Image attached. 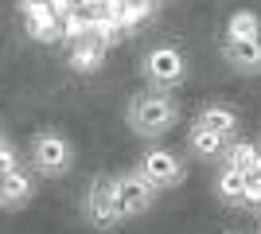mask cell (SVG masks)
Segmentation results:
<instances>
[{"instance_id":"6da1fadb","label":"cell","mask_w":261,"mask_h":234,"mask_svg":"<svg viewBox=\"0 0 261 234\" xmlns=\"http://www.w3.org/2000/svg\"><path fill=\"white\" fill-rule=\"evenodd\" d=\"M125 121L137 137L144 141H160L179 125V101L175 94H160V90L144 86L141 94H133L129 106H125Z\"/></svg>"},{"instance_id":"7a4b0ae2","label":"cell","mask_w":261,"mask_h":234,"mask_svg":"<svg viewBox=\"0 0 261 234\" xmlns=\"http://www.w3.org/2000/svg\"><path fill=\"white\" fill-rule=\"evenodd\" d=\"M141 74L148 90H160V94H175V90L187 82V55L175 43H160L148 47L141 59Z\"/></svg>"},{"instance_id":"3957f363","label":"cell","mask_w":261,"mask_h":234,"mask_svg":"<svg viewBox=\"0 0 261 234\" xmlns=\"http://www.w3.org/2000/svg\"><path fill=\"white\" fill-rule=\"evenodd\" d=\"M28 156H32L35 176H43V179H63V176H70V168H74V145H70V137L59 133V129H39V133L32 137Z\"/></svg>"},{"instance_id":"277c9868","label":"cell","mask_w":261,"mask_h":234,"mask_svg":"<svg viewBox=\"0 0 261 234\" xmlns=\"http://www.w3.org/2000/svg\"><path fill=\"white\" fill-rule=\"evenodd\" d=\"M133 172L144 176L156 191H175L187 179V168H184V160H179V152H172V148H164V145H148Z\"/></svg>"},{"instance_id":"5b68a950","label":"cell","mask_w":261,"mask_h":234,"mask_svg":"<svg viewBox=\"0 0 261 234\" xmlns=\"http://www.w3.org/2000/svg\"><path fill=\"white\" fill-rule=\"evenodd\" d=\"M109 188H113V203H117L121 219H141V215H148L156 207V195H160V191H156L144 176H137L133 168L109 176Z\"/></svg>"},{"instance_id":"8992f818","label":"cell","mask_w":261,"mask_h":234,"mask_svg":"<svg viewBox=\"0 0 261 234\" xmlns=\"http://www.w3.org/2000/svg\"><path fill=\"white\" fill-rule=\"evenodd\" d=\"M82 219H86L94 230H117L125 219H121L117 203H113V188H109V176H98L86 188V199H82Z\"/></svg>"},{"instance_id":"52a82bcc","label":"cell","mask_w":261,"mask_h":234,"mask_svg":"<svg viewBox=\"0 0 261 234\" xmlns=\"http://www.w3.org/2000/svg\"><path fill=\"white\" fill-rule=\"evenodd\" d=\"M191 125H199V129H207V133L222 137V141H238L242 133V117L234 106H222V101H211V106H199L195 117H191Z\"/></svg>"},{"instance_id":"ba28073f","label":"cell","mask_w":261,"mask_h":234,"mask_svg":"<svg viewBox=\"0 0 261 234\" xmlns=\"http://www.w3.org/2000/svg\"><path fill=\"white\" fill-rule=\"evenodd\" d=\"M35 195V172L32 168H12L8 176H0V211H23Z\"/></svg>"},{"instance_id":"9c48e42d","label":"cell","mask_w":261,"mask_h":234,"mask_svg":"<svg viewBox=\"0 0 261 234\" xmlns=\"http://www.w3.org/2000/svg\"><path fill=\"white\" fill-rule=\"evenodd\" d=\"M20 8H23V28L32 39H43V43L59 39V12L47 0H23Z\"/></svg>"},{"instance_id":"30bf717a","label":"cell","mask_w":261,"mask_h":234,"mask_svg":"<svg viewBox=\"0 0 261 234\" xmlns=\"http://www.w3.org/2000/svg\"><path fill=\"white\" fill-rule=\"evenodd\" d=\"M106 51L109 43L101 39V35H82L78 43H70V55H66V63H70V70H78V74H94V70L106 63Z\"/></svg>"},{"instance_id":"8fae6325","label":"cell","mask_w":261,"mask_h":234,"mask_svg":"<svg viewBox=\"0 0 261 234\" xmlns=\"http://www.w3.org/2000/svg\"><path fill=\"white\" fill-rule=\"evenodd\" d=\"M222 63L230 70H238V74H261V39L257 43H230L222 39Z\"/></svg>"},{"instance_id":"7c38bea8","label":"cell","mask_w":261,"mask_h":234,"mask_svg":"<svg viewBox=\"0 0 261 234\" xmlns=\"http://www.w3.org/2000/svg\"><path fill=\"white\" fill-rule=\"evenodd\" d=\"M226 145H230V141L207 133V129H199V125H191V129H187V152L195 156V160H203V164H222Z\"/></svg>"},{"instance_id":"4fadbf2b","label":"cell","mask_w":261,"mask_h":234,"mask_svg":"<svg viewBox=\"0 0 261 234\" xmlns=\"http://www.w3.org/2000/svg\"><path fill=\"white\" fill-rule=\"evenodd\" d=\"M222 39L230 43H257L261 39V16L250 8H238L226 16V28H222Z\"/></svg>"},{"instance_id":"5bb4252c","label":"cell","mask_w":261,"mask_h":234,"mask_svg":"<svg viewBox=\"0 0 261 234\" xmlns=\"http://www.w3.org/2000/svg\"><path fill=\"white\" fill-rule=\"evenodd\" d=\"M246 184H250V176L246 172H238V168H218L215 176V195L218 203H226V207H242L246 203Z\"/></svg>"},{"instance_id":"9a60e30c","label":"cell","mask_w":261,"mask_h":234,"mask_svg":"<svg viewBox=\"0 0 261 234\" xmlns=\"http://www.w3.org/2000/svg\"><path fill=\"white\" fill-rule=\"evenodd\" d=\"M257 148L253 141H230L226 152H222V164L226 168H238V172H246V176H253V168H257Z\"/></svg>"},{"instance_id":"2e32d148","label":"cell","mask_w":261,"mask_h":234,"mask_svg":"<svg viewBox=\"0 0 261 234\" xmlns=\"http://www.w3.org/2000/svg\"><path fill=\"white\" fill-rule=\"evenodd\" d=\"M242 207L261 211V176H250V184H246V203H242Z\"/></svg>"},{"instance_id":"e0dca14e","label":"cell","mask_w":261,"mask_h":234,"mask_svg":"<svg viewBox=\"0 0 261 234\" xmlns=\"http://www.w3.org/2000/svg\"><path fill=\"white\" fill-rule=\"evenodd\" d=\"M12 168H20V152H16V148H0V176H8Z\"/></svg>"},{"instance_id":"ac0fdd59","label":"cell","mask_w":261,"mask_h":234,"mask_svg":"<svg viewBox=\"0 0 261 234\" xmlns=\"http://www.w3.org/2000/svg\"><path fill=\"white\" fill-rule=\"evenodd\" d=\"M253 176H261V148H257V168H253Z\"/></svg>"},{"instance_id":"d6986e66","label":"cell","mask_w":261,"mask_h":234,"mask_svg":"<svg viewBox=\"0 0 261 234\" xmlns=\"http://www.w3.org/2000/svg\"><path fill=\"white\" fill-rule=\"evenodd\" d=\"M0 148H8V137H4V129H0Z\"/></svg>"},{"instance_id":"ffe728a7","label":"cell","mask_w":261,"mask_h":234,"mask_svg":"<svg viewBox=\"0 0 261 234\" xmlns=\"http://www.w3.org/2000/svg\"><path fill=\"white\" fill-rule=\"evenodd\" d=\"M257 234H261V223H257Z\"/></svg>"}]
</instances>
